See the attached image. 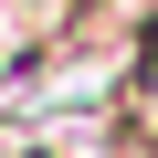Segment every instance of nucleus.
I'll list each match as a JSON object with an SVG mask.
<instances>
[{"instance_id":"1","label":"nucleus","mask_w":158,"mask_h":158,"mask_svg":"<svg viewBox=\"0 0 158 158\" xmlns=\"http://www.w3.org/2000/svg\"><path fill=\"white\" fill-rule=\"evenodd\" d=\"M127 127L158 148V42H148V63H137V85H127Z\"/></svg>"}]
</instances>
